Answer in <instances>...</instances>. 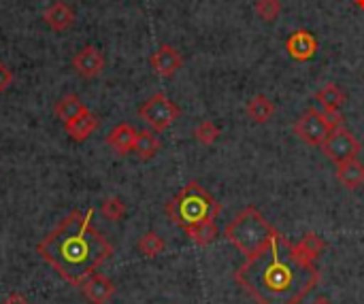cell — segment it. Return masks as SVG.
I'll list each match as a JSON object with an SVG mask.
<instances>
[{"mask_svg":"<svg viewBox=\"0 0 364 304\" xmlns=\"http://www.w3.org/2000/svg\"><path fill=\"white\" fill-rule=\"evenodd\" d=\"M286 51L292 60L296 62H309L316 58L318 53V38L314 36V32L301 28L294 30L288 38H286Z\"/></svg>","mask_w":364,"mask_h":304,"instance_id":"30bf717a","label":"cell"},{"mask_svg":"<svg viewBox=\"0 0 364 304\" xmlns=\"http://www.w3.org/2000/svg\"><path fill=\"white\" fill-rule=\"evenodd\" d=\"M94 209L68 213L38 245L36 251L68 286L81 288L111 256L113 247L92 224Z\"/></svg>","mask_w":364,"mask_h":304,"instance_id":"7a4b0ae2","label":"cell"},{"mask_svg":"<svg viewBox=\"0 0 364 304\" xmlns=\"http://www.w3.org/2000/svg\"><path fill=\"white\" fill-rule=\"evenodd\" d=\"M139 130L130 124H117L111 128V132L107 134V145L117 153V156H128L134 149V141H136Z\"/></svg>","mask_w":364,"mask_h":304,"instance_id":"4fadbf2b","label":"cell"},{"mask_svg":"<svg viewBox=\"0 0 364 304\" xmlns=\"http://www.w3.org/2000/svg\"><path fill=\"white\" fill-rule=\"evenodd\" d=\"M220 211H222V205L198 181H190L166 202L168 219L183 232L192 226L215 219Z\"/></svg>","mask_w":364,"mask_h":304,"instance_id":"277c9868","label":"cell"},{"mask_svg":"<svg viewBox=\"0 0 364 304\" xmlns=\"http://www.w3.org/2000/svg\"><path fill=\"white\" fill-rule=\"evenodd\" d=\"M194 139L203 145H213L220 139V128L213 121H200L194 130Z\"/></svg>","mask_w":364,"mask_h":304,"instance_id":"d4e9b609","label":"cell"},{"mask_svg":"<svg viewBox=\"0 0 364 304\" xmlns=\"http://www.w3.org/2000/svg\"><path fill=\"white\" fill-rule=\"evenodd\" d=\"M224 237L245 256V260H250L269 249L279 232L256 207H245L228 222V226L224 228Z\"/></svg>","mask_w":364,"mask_h":304,"instance_id":"3957f363","label":"cell"},{"mask_svg":"<svg viewBox=\"0 0 364 304\" xmlns=\"http://www.w3.org/2000/svg\"><path fill=\"white\" fill-rule=\"evenodd\" d=\"M316 102H320V107L324 109V115L328 117V121L335 128L337 126H343L341 107L346 102V92L337 83H326L322 89H318L316 92Z\"/></svg>","mask_w":364,"mask_h":304,"instance_id":"ba28073f","label":"cell"},{"mask_svg":"<svg viewBox=\"0 0 364 304\" xmlns=\"http://www.w3.org/2000/svg\"><path fill=\"white\" fill-rule=\"evenodd\" d=\"M136 249H139L145 258H156V256H160V254L166 249V243H164V239H162L158 232L149 230V232H145V234L139 239Z\"/></svg>","mask_w":364,"mask_h":304,"instance_id":"44dd1931","label":"cell"},{"mask_svg":"<svg viewBox=\"0 0 364 304\" xmlns=\"http://www.w3.org/2000/svg\"><path fill=\"white\" fill-rule=\"evenodd\" d=\"M322 151H324V156H326L331 162H335V166H337V164H341V162H348V160L358 158V153H360V143H358V139H356L346 126H337V128L328 134V139L324 141Z\"/></svg>","mask_w":364,"mask_h":304,"instance_id":"52a82bcc","label":"cell"},{"mask_svg":"<svg viewBox=\"0 0 364 304\" xmlns=\"http://www.w3.org/2000/svg\"><path fill=\"white\" fill-rule=\"evenodd\" d=\"M354 4H356L360 11H364V0H354Z\"/></svg>","mask_w":364,"mask_h":304,"instance_id":"f1b7e54d","label":"cell"},{"mask_svg":"<svg viewBox=\"0 0 364 304\" xmlns=\"http://www.w3.org/2000/svg\"><path fill=\"white\" fill-rule=\"evenodd\" d=\"M85 111H90V109L81 102V98H79L77 94H66V96L58 98V102H55V107H53V113H55V117H58L62 124H66V121L79 117V115L85 113Z\"/></svg>","mask_w":364,"mask_h":304,"instance_id":"e0dca14e","label":"cell"},{"mask_svg":"<svg viewBox=\"0 0 364 304\" xmlns=\"http://www.w3.org/2000/svg\"><path fill=\"white\" fill-rule=\"evenodd\" d=\"M100 213H102V217L109 219V222H119V219H124V215H126V202H124L119 196L105 198V200L100 202Z\"/></svg>","mask_w":364,"mask_h":304,"instance_id":"7402d4cb","label":"cell"},{"mask_svg":"<svg viewBox=\"0 0 364 304\" xmlns=\"http://www.w3.org/2000/svg\"><path fill=\"white\" fill-rule=\"evenodd\" d=\"M337 179L343 188L358 190L364 183V164L358 158L337 164Z\"/></svg>","mask_w":364,"mask_h":304,"instance_id":"2e32d148","label":"cell"},{"mask_svg":"<svg viewBox=\"0 0 364 304\" xmlns=\"http://www.w3.org/2000/svg\"><path fill=\"white\" fill-rule=\"evenodd\" d=\"M181 115V109L162 92L149 96L141 107H139V117L154 130V132H162L166 128H171L177 117Z\"/></svg>","mask_w":364,"mask_h":304,"instance_id":"5b68a950","label":"cell"},{"mask_svg":"<svg viewBox=\"0 0 364 304\" xmlns=\"http://www.w3.org/2000/svg\"><path fill=\"white\" fill-rule=\"evenodd\" d=\"M2 304H30V303H28V298H26L21 292H11V294L2 300Z\"/></svg>","mask_w":364,"mask_h":304,"instance_id":"4316f807","label":"cell"},{"mask_svg":"<svg viewBox=\"0 0 364 304\" xmlns=\"http://www.w3.org/2000/svg\"><path fill=\"white\" fill-rule=\"evenodd\" d=\"M256 15L267 21V23H273L279 13H282V0H256Z\"/></svg>","mask_w":364,"mask_h":304,"instance_id":"cb8c5ba5","label":"cell"},{"mask_svg":"<svg viewBox=\"0 0 364 304\" xmlns=\"http://www.w3.org/2000/svg\"><path fill=\"white\" fill-rule=\"evenodd\" d=\"M43 19H45V23L53 32H64V30L73 28V23H75V11H73L70 4H66L62 0H55V2H51L45 9Z\"/></svg>","mask_w":364,"mask_h":304,"instance_id":"5bb4252c","label":"cell"},{"mask_svg":"<svg viewBox=\"0 0 364 304\" xmlns=\"http://www.w3.org/2000/svg\"><path fill=\"white\" fill-rule=\"evenodd\" d=\"M11 83H13V72L4 62H0V94L6 92L11 87Z\"/></svg>","mask_w":364,"mask_h":304,"instance_id":"484cf974","label":"cell"},{"mask_svg":"<svg viewBox=\"0 0 364 304\" xmlns=\"http://www.w3.org/2000/svg\"><path fill=\"white\" fill-rule=\"evenodd\" d=\"M98 124H100V119H98L92 111H85V113H81L79 117L66 121V124H64V130H66V134H68L75 143H83V141H87L90 134L98 128Z\"/></svg>","mask_w":364,"mask_h":304,"instance_id":"9a60e30c","label":"cell"},{"mask_svg":"<svg viewBox=\"0 0 364 304\" xmlns=\"http://www.w3.org/2000/svg\"><path fill=\"white\" fill-rule=\"evenodd\" d=\"M235 281L258 304H301L318 286L320 271L299 245L279 234L269 249L245 260Z\"/></svg>","mask_w":364,"mask_h":304,"instance_id":"6da1fadb","label":"cell"},{"mask_svg":"<svg viewBox=\"0 0 364 304\" xmlns=\"http://www.w3.org/2000/svg\"><path fill=\"white\" fill-rule=\"evenodd\" d=\"M311 304H333V303H331V300H328L326 296H320V298H316V300H314Z\"/></svg>","mask_w":364,"mask_h":304,"instance_id":"83f0119b","label":"cell"},{"mask_svg":"<svg viewBox=\"0 0 364 304\" xmlns=\"http://www.w3.org/2000/svg\"><path fill=\"white\" fill-rule=\"evenodd\" d=\"M294 134L305 141L307 145L311 147H322L324 141L328 139V134L335 130V126L328 121V117L324 115V111H318V109H307L292 126Z\"/></svg>","mask_w":364,"mask_h":304,"instance_id":"8992f818","label":"cell"},{"mask_svg":"<svg viewBox=\"0 0 364 304\" xmlns=\"http://www.w3.org/2000/svg\"><path fill=\"white\" fill-rule=\"evenodd\" d=\"M296 245H299V249H301L309 260H314V262H316V260L320 258V254L326 249V243H324L318 234H314V232L305 234Z\"/></svg>","mask_w":364,"mask_h":304,"instance_id":"603a6c76","label":"cell"},{"mask_svg":"<svg viewBox=\"0 0 364 304\" xmlns=\"http://www.w3.org/2000/svg\"><path fill=\"white\" fill-rule=\"evenodd\" d=\"M149 64H151V68H154V72H156L158 77L171 79V77L183 66V58H181V53H179L173 45L162 43V45L151 53Z\"/></svg>","mask_w":364,"mask_h":304,"instance_id":"8fae6325","label":"cell"},{"mask_svg":"<svg viewBox=\"0 0 364 304\" xmlns=\"http://www.w3.org/2000/svg\"><path fill=\"white\" fill-rule=\"evenodd\" d=\"M273 113H275V102L264 94H256L247 104V117L254 124H267L273 117Z\"/></svg>","mask_w":364,"mask_h":304,"instance_id":"ac0fdd59","label":"cell"},{"mask_svg":"<svg viewBox=\"0 0 364 304\" xmlns=\"http://www.w3.org/2000/svg\"><path fill=\"white\" fill-rule=\"evenodd\" d=\"M186 234H188V239H190L194 245H198V247H207V245H211V243L218 239L220 230H218L215 219H209V222H203V224H198V226L188 228V230H186Z\"/></svg>","mask_w":364,"mask_h":304,"instance_id":"ffe728a7","label":"cell"},{"mask_svg":"<svg viewBox=\"0 0 364 304\" xmlns=\"http://www.w3.org/2000/svg\"><path fill=\"white\" fill-rule=\"evenodd\" d=\"M73 68L81 79H96L105 70V55L94 45H85L73 55Z\"/></svg>","mask_w":364,"mask_h":304,"instance_id":"9c48e42d","label":"cell"},{"mask_svg":"<svg viewBox=\"0 0 364 304\" xmlns=\"http://www.w3.org/2000/svg\"><path fill=\"white\" fill-rule=\"evenodd\" d=\"M160 147H162V143H160V139L151 130H139L132 151L136 153L139 160L147 162V160L156 158V153L160 151Z\"/></svg>","mask_w":364,"mask_h":304,"instance_id":"d6986e66","label":"cell"},{"mask_svg":"<svg viewBox=\"0 0 364 304\" xmlns=\"http://www.w3.org/2000/svg\"><path fill=\"white\" fill-rule=\"evenodd\" d=\"M81 294L92 304H107L115 294V286H113V281L109 277H105L100 273H94L81 286Z\"/></svg>","mask_w":364,"mask_h":304,"instance_id":"7c38bea8","label":"cell"}]
</instances>
